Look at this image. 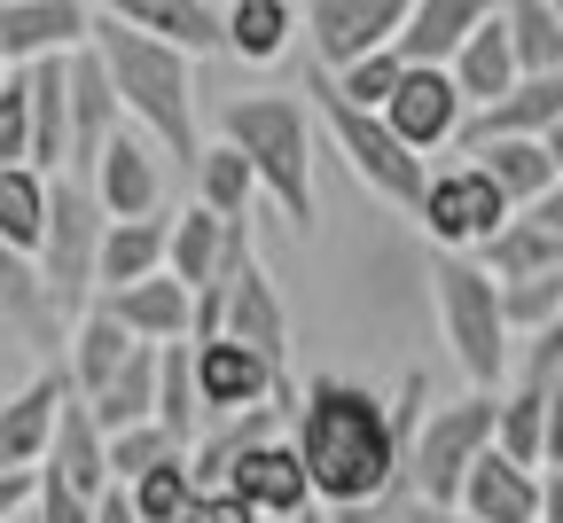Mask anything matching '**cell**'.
Listing matches in <instances>:
<instances>
[{
    "label": "cell",
    "mask_w": 563,
    "mask_h": 523,
    "mask_svg": "<svg viewBox=\"0 0 563 523\" xmlns=\"http://www.w3.org/2000/svg\"><path fill=\"white\" fill-rule=\"evenodd\" d=\"M290 437L313 469V500L321 508H352L376 500L407 477V437L384 391L352 383V376H306L298 407H290Z\"/></svg>",
    "instance_id": "6da1fadb"
},
{
    "label": "cell",
    "mask_w": 563,
    "mask_h": 523,
    "mask_svg": "<svg viewBox=\"0 0 563 523\" xmlns=\"http://www.w3.org/2000/svg\"><path fill=\"white\" fill-rule=\"evenodd\" d=\"M95 47L110 63V79H118V102L141 133H157L165 157H180L196 173L203 157V125H196V55L173 47V40H150V32H133L118 16L95 24Z\"/></svg>",
    "instance_id": "7a4b0ae2"
},
{
    "label": "cell",
    "mask_w": 563,
    "mask_h": 523,
    "mask_svg": "<svg viewBox=\"0 0 563 523\" xmlns=\"http://www.w3.org/2000/svg\"><path fill=\"white\" fill-rule=\"evenodd\" d=\"M220 133L243 148L266 180V203L290 219V235L321 227V196H313V141H321V110L298 94H235L220 110Z\"/></svg>",
    "instance_id": "3957f363"
},
{
    "label": "cell",
    "mask_w": 563,
    "mask_h": 523,
    "mask_svg": "<svg viewBox=\"0 0 563 523\" xmlns=\"http://www.w3.org/2000/svg\"><path fill=\"white\" fill-rule=\"evenodd\" d=\"M431 305H439L454 367L477 391H501L509 367H517V321H509L501 274H493L485 258H470V251H439L431 258Z\"/></svg>",
    "instance_id": "277c9868"
},
{
    "label": "cell",
    "mask_w": 563,
    "mask_h": 523,
    "mask_svg": "<svg viewBox=\"0 0 563 523\" xmlns=\"http://www.w3.org/2000/svg\"><path fill=\"white\" fill-rule=\"evenodd\" d=\"M313 110H321V133L336 141V157L352 165V180H361L368 196H384V203H399V211L422 203V188H431V157H422V148H407L399 125H391L384 110L352 102L329 70L313 79Z\"/></svg>",
    "instance_id": "5b68a950"
},
{
    "label": "cell",
    "mask_w": 563,
    "mask_h": 523,
    "mask_svg": "<svg viewBox=\"0 0 563 523\" xmlns=\"http://www.w3.org/2000/svg\"><path fill=\"white\" fill-rule=\"evenodd\" d=\"M102 235H110V203L95 196L87 173H55V211H47V243L40 274L70 313H87L102 297Z\"/></svg>",
    "instance_id": "8992f818"
},
{
    "label": "cell",
    "mask_w": 563,
    "mask_h": 523,
    "mask_svg": "<svg viewBox=\"0 0 563 523\" xmlns=\"http://www.w3.org/2000/svg\"><path fill=\"white\" fill-rule=\"evenodd\" d=\"M501 437V391H462V399H431V414H422V437H415V461H407V477H415V492L422 500H462V485H470V469H477V454Z\"/></svg>",
    "instance_id": "52a82bcc"
},
{
    "label": "cell",
    "mask_w": 563,
    "mask_h": 523,
    "mask_svg": "<svg viewBox=\"0 0 563 523\" xmlns=\"http://www.w3.org/2000/svg\"><path fill=\"white\" fill-rule=\"evenodd\" d=\"M517 219V203H509V188L493 180L477 157H462V165H446V173H431V188H422V203H415V227L431 235L439 251H485L493 235H501Z\"/></svg>",
    "instance_id": "ba28073f"
},
{
    "label": "cell",
    "mask_w": 563,
    "mask_h": 523,
    "mask_svg": "<svg viewBox=\"0 0 563 523\" xmlns=\"http://www.w3.org/2000/svg\"><path fill=\"white\" fill-rule=\"evenodd\" d=\"M196 391H203V414L220 422V414H251V407H298L306 383H290L258 344L211 329V336H196Z\"/></svg>",
    "instance_id": "9c48e42d"
},
{
    "label": "cell",
    "mask_w": 563,
    "mask_h": 523,
    "mask_svg": "<svg viewBox=\"0 0 563 523\" xmlns=\"http://www.w3.org/2000/svg\"><path fill=\"white\" fill-rule=\"evenodd\" d=\"M470 94H462V79H454V63H407V79H399V94L384 102V118L399 125V141L407 148H422V157H439V148H454L462 133H470Z\"/></svg>",
    "instance_id": "30bf717a"
},
{
    "label": "cell",
    "mask_w": 563,
    "mask_h": 523,
    "mask_svg": "<svg viewBox=\"0 0 563 523\" xmlns=\"http://www.w3.org/2000/svg\"><path fill=\"white\" fill-rule=\"evenodd\" d=\"M407 9L415 0H306V47L321 70H344L368 47H399Z\"/></svg>",
    "instance_id": "8fae6325"
},
{
    "label": "cell",
    "mask_w": 563,
    "mask_h": 523,
    "mask_svg": "<svg viewBox=\"0 0 563 523\" xmlns=\"http://www.w3.org/2000/svg\"><path fill=\"white\" fill-rule=\"evenodd\" d=\"M470 523H548V469L540 461H517L501 437L477 454L462 500H454Z\"/></svg>",
    "instance_id": "7c38bea8"
},
{
    "label": "cell",
    "mask_w": 563,
    "mask_h": 523,
    "mask_svg": "<svg viewBox=\"0 0 563 523\" xmlns=\"http://www.w3.org/2000/svg\"><path fill=\"white\" fill-rule=\"evenodd\" d=\"M243 258H251V219H220L211 203H188V211L173 219V274H180L196 297H220Z\"/></svg>",
    "instance_id": "4fadbf2b"
},
{
    "label": "cell",
    "mask_w": 563,
    "mask_h": 523,
    "mask_svg": "<svg viewBox=\"0 0 563 523\" xmlns=\"http://www.w3.org/2000/svg\"><path fill=\"white\" fill-rule=\"evenodd\" d=\"M63 399H70V367L63 359H40V376L0 399V469H47Z\"/></svg>",
    "instance_id": "5bb4252c"
},
{
    "label": "cell",
    "mask_w": 563,
    "mask_h": 523,
    "mask_svg": "<svg viewBox=\"0 0 563 523\" xmlns=\"http://www.w3.org/2000/svg\"><path fill=\"white\" fill-rule=\"evenodd\" d=\"M165 148H157V133H141L133 118L110 133V148H102V157H95V196L110 203V219H157L165 211Z\"/></svg>",
    "instance_id": "9a60e30c"
},
{
    "label": "cell",
    "mask_w": 563,
    "mask_h": 523,
    "mask_svg": "<svg viewBox=\"0 0 563 523\" xmlns=\"http://www.w3.org/2000/svg\"><path fill=\"white\" fill-rule=\"evenodd\" d=\"M228 485L266 515V523H298L306 508H321L313 500V469H306V454H298V437H258V445H243V461L228 469Z\"/></svg>",
    "instance_id": "2e32d148"
},
{
    "label": "cell",
    "mask_w": 563,
    "mask_h": 523,
    "mask_svg": "<svg viewBox=\"0 0 563 523\" xmlns=\"http://www.w3.org/2000/svg\"><path fill=\"white\" fill-rule=\"evenodd\" d=\"M95 24H102L95 0H0V47H9V63L79 55L95 40Z\"/></svg>",
    "instance_id": "e0dca14e"
},
{
    "label": "cell",
    "mask_w": 563,
    "mask_h": 523,
    "mask_svg": "<svg viewBox=\"0 0 563 523\" xmlns=\"http://www.w3.org/2000/svg\"><path fill=\"white\" fill-rule=\"evenodd\" d=\"M220 329L228 336H243V344H258L282 376H290V305H282V289H274V274L258 266V251L235 266V281L220 289ZM211 336V329H203ZM298 383V376H290Z\"/></svg>",
    "instance_id": "ac0fdd59"
},
{
    "label": "cell",
    "mask_w": 563,
    "mask_h": 523,
    "mask_svg": "<svg viewBox=\"0 0 563 523\" xmlns=\"http://www.w3.org/2000/svg\"><path fill=\"white\" fill-rule=\"evenodd\" d=\"M125 125V102H118V79L102 47L87 40L79 55H70V173H95V157L110 148V133Z\"/></svg>",
    "instance_id": "d6986e66"
},
{
    "label": "cell",
    "mask_w": 563,
    "mask_h": 523,
    "mask_svg": "<svg viewBox=\"0 0 563 523\" xmlns=\"http://www.w3.org/2000/svg\"><path fill=\"white\" fill-rule=\"evenodd\" d=\"M102 305L141 336V344H180V336H196V305L203 297L165 266V274H150V281H125V289H102Z\"/></svg>",
    "instance_id": "ffe728a7"
},
{
    "label": "cell",
    "mask_w": 563,
    "mask_h": 523,
    "mask_svg": "<svg viewBox=\"0 0 563 523\" xmlns=\"http://www.w3.org/2000/svg\"><path fill=\"white\" fill-rule=\"evenodd\" d=\"M95 9L133 24V32H150V40H173L188 55L228 47V9H220V0H95Z\"/></svg>",
    "instance_id": "44dd1931"
},
{
    "label": "cell",
    "mask_w": 563,
    "mask_h": 523,
    "mask_svg": "<svg viewBox=\"0 0 563 523\" xmlns=\"http://www.w3.org/2000/svg\"><path fill=\"white\" fill-rule=\"evenodd\" d=\"M47 477H63L70 492H87V500H102L110 485H118V469H110V430L95 422V407L70 391L63 399V422H55V454H47Z\"/></svg>",
    "instance_id": "7402d4cb"
},
{
    "label": "cell",
    "mask_w": 563,
    "mask_h": 523,
    "mask_svg": "<svg viewBox=\"0 0 563 523\" xmlns=\"http://www.w3.org/2000/svg\"><path fill=\"white\" fill-rule=\"evenodd\" d=\"M141 352V336L102 305V297H95V305L79 313V321H70V344H63V367H70V391H79V399H95L110 376H118V367Z\"/></svg>",
    "instance_id": "603a6c76"
},
{
    "label": "cell",
    "mask_w": 563,
    "mask_h": 523,
    "mask_svg": "<svg viewBox=\"0 0 563 523\" xmlns=\"http://www.w3.org/2000/svg\"><path fill=\"white\" fill-rule=\"evenodd\" d=\"M555 125H563V70H525L501 102H485V110L470 118L462 148H470V141H493V133H540V141H548Z\"/></svg>",
    "instance_id": "cb8c5ba5"
},
{
    "label": "cell",
    "mask_w": 563,
    "mask_h": 523,
    "mask_svg": "<svg viewBox=\"0 0 563 523\" xmlns=\"http://www.w3.org/2000/svg\"><path fill=\"white\" fill-rule=\"evenodd\" d=\"M485 16H501V0H415L407 24H399V55H407V63H454L462 40H470Z\"/></svg>",
    "instance_id": "d4e9b609"
},
{
    "label": "cell",
    "mask_w": 563,
    "mask_h": 523,
    "mask_svg": "<svg viewBox=\"0 0 563 523\" xmlns=\"http://www.w3.org/2000/svg\"><path fill=\"white\" fill-rule=\"evenodd\" d=\"M24 79H32V165L70 173V55L24 63Z\"/></svg>",
    "instance_id": "484cf974"
},
{
    "label": "cell",
    "mask_w": 563,
    "mask_h": 523,
    "mask_svg": "<svg viewBox=\"0 0 563 523\" xmlns=\"http://www.w3.org/2000/svg\"><path fill=\"white\" fill-rule=\"evenodd\" d=\"M470 157H477L493 180L509 188V203H517V211H532V203H540V196L563 180L555 148H548L540 133H493V141H470Z\"/></svg>",
    "instance_id": "4316f807"
},
{
    "label": "cell",
    "mask_w": 563,
    "mask_h": 523,
    "mask_svg": "<svg viewBox=\"0 0 563 523\" xmlns=\"http://www.w3.org/2000/svg\"><path fill=\"white\" fill-rule=\"evenodd\" d=\"M454 79H462V94L485 110V102H501L517 79H525V55H517V32H509V16H485L470 40H462V55H454Z\"/></svg>",
    "instance_id": "83f0119b"
},
{
    "label": "cell",
    "mask_w": 563,
    "mask_h": 523,
    "mask_svg": "<svg viewBox=\"0 0 563 523\" xmlns=\"http://www.w3.org/2000/svg\"><path fill=\"white\" fill-rule=\"evenodd\" d=\"M173 266V219H110L102 235V289H125V281H150Z\"/></svg>",
    "instance_id": "f1b7e54d"
},
{
    "label": "cell",
    "mask_w": 563,
    "mask_h": 523,
    "mask_svg": "<svg viewBox=\"0 0 563 523\" xmlns=\"http://www.w3.org/2000/svg\"><path fill=\"white\" fill-rule=\"evenodd\" d=\"M157 383H165V344H141L87 407H95V422L118 437V430H133V422H157Z\"/></svg>",
    "instance_id": "f546056e"
},
{
    "label": "cell",
    "mask_w": 563,
    "mask_h": 523,
    "mask_svg": "<svg viewBox=\"0 0 563 523\" xmlns=\"http://www.w3.org/2000/svg\"><path fill=\"white\" fill-rule=\"evenodd\" d=\"M298 24H306L298 0H228V55L251 63V70H266V63L290 55Z\"/></svg>",
    "instance_id": "4dcf8cb0"
},
{
    "label": "cell",
    "mask_w": 563,
    "mask_h": 523,
    "mask_svg": "<svg viewBox=\"0 0 563 523\" xmlns=\"http://www.w3.org/2000/svg\"><path fill=\"white\" fill-rule=\"evenodd\" d=\"M47 211H55V173H40V165H0V243L24 251V258H40Z\"/></svg>",
    "instance_id": "1f68e13d"
},
{
    "label": "cell",
    "mask_w": 563,
    "mask_h": 523,
    "mask_svg": "<svg viewBox=\"0 0 563 523\" xmlns=\"http://www.w3.org/2000/svg\"><path fill=\"white\" fill-rule=\"evenodd\" d=\"M196 203H211L220 219H251L258 211V196H266V180H258V165L243 157V148L220 133V141H203V157H196Z\"/></svg>",
    "instance_id": "d6a6232c"
},
{
    "label": "cell",
    "mask_w": 563,
    "mask_h": 523,
    "mask_svg": "<svg viewBox=\"0 0 563 523\" xmlns=\"http://www.w3.org/2000/svg\"><path fill=\"white\" fill-rule=\"evenodd\" d=\"M493 274H501V281H532V274H563V235L548 227V219L540 211H517L509 219V227L501 235H493L485 251H477Z\"/></svg>",
    "instance_id": "836d02e7"
},
{
    "label": "cell",
    "mask_w": 563,
    "mask_h": 523,
    "mask_svg": "<svg viewBox=\"0 0 563 523\" xmlns=\"http://www.w3.org/2000/svg\"><path fill=\"white\" fill-rule=\"evenodd\" d=\"M188 454H196V445H188L180 430H165V422H133V430L110 437V469H118V485L150 477V469H165V461H188Z\"/></svg>",
    "instance_id": "e575fe53"
},
{
    "label": "cell",
    "mask_w": 563,
    "mask_h": 523,
    "mask_svg": "<svg viewBox=\"0 0 563 523\" xmlns=\"http://www.w3.org/2000/svg\"><path fill=\"white\" fill-rule=\"evenodd\" d=\"M501 16L517 32L525 70H563V9L555 0H501Z\"/></svg>",
    "instance_id": "d590c367"
},
{
    "label": "cell",
    "mask_w": 563,
    "mask_h": 523,
    "mask_svg": "<svg viewBox=\"0 0 563 523\" xmlns=\"http://www.w3.org/2000/svg\"><path fill=\"white\" fill-rule=\"evenodd\" d=\"M125 492H133V508L150 515V523H180L203 485H196V461H165V469H150V477H133Z\"/></svg>",
    "instance_id": "8d00e7d4"
},
{
    "label": "cell",
    "mask_w": 563,
    "mask_h": 523,
    "mask_svg": "<svg viewBox=\"0 0 563 523\" xmlns=\"http://www.w3.org/2000/svg\"><path fill=\"white\" fill-rule=\"evenodd\" d=\"M329 79L352 94V102H368V110H384L391 94H399V79H407V55L399 47H368L361 63H344V70H329Z\"/></svg>",
    "instance_id": "74e56055"
},
{
    "label": "cell",
    "mask_w": 563,
    "mask_h": 523,
    "mask_svg": "<svg viewBox=\"0 0 563 523\" xmlns=\"http://www.w3.org/2000/svg\"><path fill=\"white\" fill-rule=\"evenodd\" d=\"M0 165H32V79H24V63L0 79Z\"/></svg>",
    "instance_id": "f35d334b"
},
{
    "label": "cell",
    "mask_w": 563,
    "mask_h": 523,
    "mask_svg": "<svg viewBox=\"0 0 563 523\" xmlns=\"http://www.w3.org/2000/svg\"><path fill=\"white\" fill-rule=\"evenodd\" d=\"M501 289H509V321H517V336L563 321V274H532V281H501Z\"/></svg>",
    "instance_id": "ab89813d"
},
{
    "label": "cell",
    "mask_w": 563,
    "mask_h": 523,
    "mask_svg": "<svg viewBox=\"0 0 563 523\" xmlns=\"http://www.w3.org/2000/svg\"><path fill=\"white\" fill-rule=\"evenodd\" d=\"M407 508H415V477H399V485H391V492H376V500L329 508V523H407Z\"/></svg>",
    "instance_id": "60d3db41"
},
{
    "label": "cell",
    "mask_w": 563,
    "mask_h": 523,
    "mask_svg": "<svg viewBox=\"0 0 563 523\" xmlns=\"http://www.w3.org/2000/svg\"><path fill=\"white\" fill-rule=\"evenodd\" d=\"M32 515H40V523H95V500H87V492H70L63 477L40 469V508H32Z\"/></svg>",
    "instance_id": "b9f144b4"
},
{
    "label": "cell",
    "mask_w": 563,
    "mask_h": 523,
    "mask_svg": "<svg viewBox=\"0 0 563 523\" xmlns=\"http://www.w3.org/2000/svg\"><path fill=\"white\" fill-rule=\"evenodd\" d=\"M40 508V469H0V523H24Z\"/></svg>",
    "instance_id": "7bdbcfd3"
},
{
    "label": "cell",
    "mask_w": 563,
    "mask_h": 523,
    "mask_svg": "<svg viewBox=\"0 0 563 523\" xmlns=\"http://www.w3.org/2000/svg\"><path fill=\"white\" fill-rule=\"evenodd\" d=\"M203 523H266V515H258L235 485H220V492H203Z\"/></svg>",
    "instance_id": "ee69618b"
},
{
    "label": "cell",
    "mask_w": 563,
    "mask_h": 523,
    "mask_svg": "<svg viewBox=\"0 0 563 523\" xmlns=\"http://www.w3.org/2000/svg\"><path fill=\"white\" fill-rule=\"evenodd\" d=\"M95 523H150V515L133 508V492H125V485H110V492L95 500Z\"/></svg>",
    "instance_id": "f6af8a7d"
},
{
    "label": "cell",
    "mask_w": 563,
    "mask_h": 523,
    "mask_svg": "<svg viewBox=\"0 0 563 523\" xmlns=\"http://www.w3.org/2000/svg\"><path fill=\"white\" fill-rule=\"evenodd\" d=\"M407 523H470V515H462L454 500H422V492H415V508H407Z\"/></svg>",
    "instance_id": "bcb514c9"
},
{
    "label": "cell",
    "mask_w": 563,
    "mask_h": 523,
    "mask_svg": "<svg viewBox=\"0 0 563 523\" xmlns=\"http://www.w3.org/2000/svg\"><path fill=\"white\" fill-rule=\"evenodd\" d=\"M532 211H540V219H548V227H555V235H563V180H555V188H548V196H540V203H532Z\"/></svg>",
    "instance_id": "7dc6e473"
},
{
    "label": "cell",
    "mask_w": 563,
    "mask_h": 523,
    "mask_svg": "<svg viewBox=\"0 0 563 523\" xmlns=\"http://www.w3.org/2000/svg\"><path fill=\"white\" fill-rule=\"evenodd\" d=\"M548 148H555V165H563V125H555V133H548Z\"/></svg>",
    "instance_id": "c3c4849f"
},
{
    "label": "cell",
    "mask_w": 563,
    "mask_h": 523,
    "mask_svg": "<svg viewBox=\"0 0 563 523\" xmlns=\"http://www.w3.org/2000/svg\"><path fill=\"white\" fill-rule=\"evenodd\" d=\"M9 70H16V63H9V47H0V79H9Z\"/></svg>",
    "instance_id": "681fc988"
},
{
    "label": "cell",
    "mask_w": 563,
    "mask_h": 523,
    "mask_svg": "<svg viewBox=\"0 0 563 523\" xmlns=\"http://www.w3.org/2000/svg\"><path fill=\"white\" fill-rule=\"evenodd\" d=\"M555 9H563V0H555Z\"/></svg>",
    "instance_id": "f907efd6"
},
{
    "label": "cell",
    "mask_w": 563,
    "mask_h": 523,
    "mask_svg": "<svg viewBox=\"0 0 563 523\" xmlns=\"http://www.w3.org/2000/svg\"><path fill=\"white\" fill-rule=\"evenodd\" d=\"M24 523H32V515H24Z\"/></svg>",
    "instance_id": "816d5d0a"
}]
</instances>
